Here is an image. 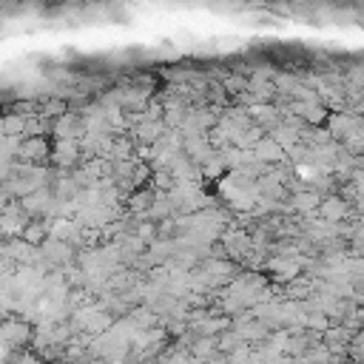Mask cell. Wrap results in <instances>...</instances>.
Returning a JSON list of instances; mask_svg holds the SVG:
<instances>
[{"label":"cell","instance_id":"obj_1","mask_svg":"<svg viewBox=\"0 0 364 364\" xmlns=\"http://www.w3.org/2000/svg\"><path fill=\"white\" fill-rule=\"evenodd\" d=\"M51 159L57 165H74L80 159V142H71V139H57L54 142V151H51Z\"/></svg>","mask_w":364,"mask_h":364},{"label":"cell","instance_id":"obj_2","mask_svg":"<svg viewBox=\"0 0 364 364\" xmlns=\"http://www.w3.org/2000/svg\"><path fill=\"white\" fill-rule=\"evenodd\" d=\"M318 213L324 216V222L338 225V222L347 216V202H344V199H338V196H330V199H324V202H321Z\"/></svg>","mask_w":364,"mask_h":364},{"label":"cell","instance_id":"obj_3","mask_svg":"<svg viewBox=\"0 0 364 364\" xmlns=\"http://www.w3.org/2000/svg\"><path fill=\"white\" fill-rule=\"evenodd\" d=\"M3 333H6V347H9V350H11L14 344H26V341H28V336H31L28 324H23V321H14V318H9V321H6Z\"/></svg>","mask_w":364,"mask_h":364}]
</instances>
